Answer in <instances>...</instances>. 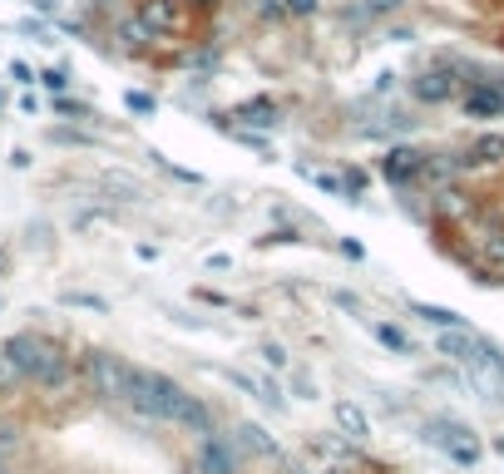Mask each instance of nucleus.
<instances>
[{
    "instance_id": "nucleus-1",
    "label": "nucleus",
    "mask_w": 504,
    "mask_h": 474,
    "mask_svg": "<svg viewBox=\"0 0 504 474\" xmlns=\"http://www.w3.org/2000/svg\"><path fill=\"white\" fill-rule=\"evenodd\" d=\"M0 351H5L10 361L20 366V376H25L30 386H40V391H65L70 386V356L60 351L55 341H45V336L20 331V336H10Z\"/></svg>"
},
{
    "instance_id": "nucleus-2",
    "label": "nucleus",
    "mask_w": 504,
    "mask_h": 474,
    "mask_svg": "<svg viewBox=\"0 0 504 474\" xmlns=\"http://www.w3.org/2000/svg\"><path fill=\"white\" fill-rule=\"evenodd\" d=\"M84 381L99 400H129V381H134V366L124 356H109V351H89L84 356Z\"/></svg>"
},
{
    "instance_id": "nucleus-3",
    "label": "nucleus",
    "mask_w": 504,
    "mask_h": 474,
    "mask_svg": "<svg viewBox=\"0 0 504 474\" xmlns=\"http://www.w3.org/2000/svg\"><path fill=\"white\" fill-rule=\"evenodd\" d=\"M193 474H238V445L223 435H203L193 450Z\"/></svg>"
},
{
    "instance_id": "nucleus-4",
    "label": "nucleus",
    "mask_w": 504,
    "mask_h": 474,
    "mask_svg": "<svg viewBox=\"0 0 504 474\" xmlns=\"http://www.w3.org/2000/svg\"><path fill=\"white\" fill-rule=\"evenodd\" d=\"M425 435L435 440V445H445L450 455L460 460V465H475V460H480V445H475V440H470V430L450 425V420H435V425H430Z\"/></svg>"
},
{
    "instance_id": "nucleus-5",
    "label": "nucleus",
    "mask_w": 504,
    "mask_h": 474,
    "mask_svg": "<svg viewBox=\"0 0 504 474\" xmlns=\"http://www.w3.org/2000/svg\"><path fill=\"white\" fill-rule=\"evenodd\" d=\"M435 346H440V356H455V361H470V366L485 356V346H480L475 336L465 331V326H460V331H440V341H435Z\"/></svg>"
},
{
    "instance_id": "nucleus-6",
    "label": "nucleus",
    "mask_w": 504,
    "mask_h": 474,
    "mask_svg": "<svg viewBox=\"0 0 504 474\" xmlns=\"http://www.w3.org/2000/svg\"><path fill=\"white\" fill-rule=\"evenodd\" d=\"M465 114H470V119H499V114H504V94L475 84V89L465 94Z\"/></svg>"
},
{
    "instance_id": "nucleus-7",
    "label": "nucleus",
    "mask_w": 504,
    "mask_h": 474,
    "mask_svg": "<svg viewBox=\"0 0 504 474\" xmlns=\"http://www.w3.org/2000/svg\"><path fill=\"white\" fill-rule=\"evenodd\" d=\"M420 163H425V158H420L415 149H391V153H386V163H381V173L391 178V183H406L411 173H420Z\"/></svg>"
},
{
    "instance_id": "nucleus-8",
    "label": "nucleus",
    "mask_w": 504,
    "mask_h": 474,
    "mask_svg": "<svg viewBox=\"0 0 504 474\" xmlns=\"http://www.w3.org/2000/svg\"><path fill=\"white\" fill-rule=\"evenodd\" d=\"M336 425H341V435H351V440H366V435H371L366 415L351 405V400H341V405H336Z\"/></svg>"
},
{
    "instance_id": "nucleus-9",
    "label": "nucleus",
    "mask_w": 504,
    "mask_h": 474,
    "mask_svg": "<svg viewBox=\"0 0 504 474\" xmlns=\"http://www.w3.org/2000/svg\"><path fill=\"white\" fill-rule=\"evenodd\" d=\"M465 163H504V134H485V139H475V149L465 153Z\"/></svg>"
},
{
    "instance_id": "nucleus-10",
    "label": "nucleus",
    "mask_w": 504,
    "mask_h": 474,
    "mask_svg": "<svg viewBox=\"0 0 504 474\" xmlns=\"http://www.w3.org/2000/svg\"><path fill=\"white\" fill-rule=\"evenodd\" d=\"M144 25H149V30H173L178 10L168 5V0H149V5H144Z\"/></svg>"
},
{
    "instance_id": "nucleus-11",
    "label": "nucleus",
    "mask_w": 504,
    "mask_h": 474,
    "mask_svg": "<svg viewBox=\"0 0 504 474\" xmlns=\"http://www.w3.org/2000/svg\"><path fill=\"white\" fill-rule=\"evenodd\" d=\"M415 94H420V99H430V104L450 99V75H425V79H415Z\"/></svg>"
},
{
    "instance_id": "nucleus-12",
    "label": "nucleus",
    "mask_w": 504,
    "mask_h": 474,
    "mask_svg": "<svg viewBox=\"0 0 504 474\" xmlns=\"http://www.w3.org/2000/svg\"><path fill=\"white\" fill-rule=\"evenodd\" d=\"M238 440H243V450H252V455H267V450H272V440L262 435L257 425H243V430H238Z\"/></svg>"
},
{
    "instance_id": "nucleus-13",
    "label": "nucleus",
    "mask_w": 504,
    "mask_h": 474,
    "mask_svg": "<svg viewBox=\"0 0 504 474\" xmlns=\"http://www.w3.org/2000/svg\"><path fill=\"white\" fill-rule=\"evenodd\" d=\"M15 386H30V381H25V376H20V366L10 361L5 351H0V391H15Z\"/></svg>"
},
{
    "instance_id": "nucleus-14",
    "label": "nucleus",
    "mask_w": 504,
    "mask_h": 474,
    "mask_svg": "<svg viewBox=\"0 0 504 474\" xmlns=\"http://www.w3.org/2000/svg\"><path fill=\"white\" fill-rule=\"evenodd\" d=\"M420 316H425V321H435L440 331H460V316L450 311V307H420Z\"/></svg>"
},
{
    "instance_id": "nucleus-15",
    "label": "nucleus",
    "mask_w": 504,
    "mask_h": 474,
    "mask_svg": "<svg viewBox=\"0 0 504 474\" xmlns=\"http://www.w3.org/2000/svg\"><path fill=\"white\" fill-rule=\"evenodd\" d=\"M243 119L247 124H272V119H277V109H272L267 99H252V104H243Z\"/></svg>"
},
{
    "instance_id": "nucleus-16",
    "label": "nucleus",
    "mask_w": 504,
    "mask_h": 474,
    "mask_svg": "<svg viewBox=\"0 0 504 474\" xmlns=\"http://www.w3.org/2000/svg\"><path fill=\"white\" fill-rule=\"evenodd\" d=\"M376 336H381L391 351H411V341H406V331H396V326H376Z\"/></svg>"
},
{
    "instance_id": "nucleus-17",
    "label": "nucleus",
    "mask_w": 504,
    "mask_h": 474,
    "mask_svg": "<svg viewBox=\"0 0 504 474\" xmlns=\"http://www.w3.org/2000/svg\"><path fill=\"white\" fill-rule=\"evenodd\" d=\"M287 10H292V15H312V10H317V0H287Z\"/></svg>"
},
{
    "instance_id": "nucleus-18",
    "label": "nucleus",
    "mask_w": 504,
    "mask_h": 474,
    "mask_svg": "<svg viewBox=\"0 0 504 474\" xmlns=\"http://www.w3.org/2000/svg\"><path fill=\"white\" fill-rule=\"evenodd\" d=\"M262 361H267V366H282L287 356H282V346H262Z\"/></svg>"
},
{
    "instance_id": "nucleus-19",
    "label": "nucleus",
    "mask_w": 504,
    "mask_h": 474,
    "mask_svg": "<svg viewBox=\"0 0 504 474\" xmlns=\"http://www.w3.org/2000/svg\"><path fill=\"white\" fill-rule=\"evenodd\" d=\"M129 109H139V114H149V109H154V99H149V94H129Z\"/></svg>"
},
{
    "instance_id": "nucleus-20",
    "label": "nucleus",
    "mask_w": 504,
    "mask_h": 474,
    "mask_svg": "<svg viewBox=\"0 0 504 474\" xmlns=\"http://www.w3.org/2000/svg\"><path fill=\"white\" fill-rule=\"evenodd\" d=\"M485 257L490 262H504V242H485Z\"/></svg>"
},
{
    "instance_id": "nucleus-21",
    "label": "nucleus",
    "mask_w": 504,
    "mask_h": 474,
    "mask_svg": "<svg viewBox=\"0 0 504 474\" xmlns=\"http://www.w3.org/2000/svg\"><path fill=\"white\" fill-rule=\"evenodd\" d=\"M0 474H15V469H10V455H5V450H0Z\"/></svg>"
},
{
    "instance_id": "nucleus-22",
    "label": "nucleus",
    "mask_w": 504,
    "mask_h": 474,
    "mask_svg": "<svg viewBox=\"0 0 504 474\" xmlns=\"http://www.w3.org/2000/svg\"><path fill=\"white\" fill-rule=\"evenodd\" d=\"M5 267H10V252H5V247H0V277H5Z\"/></svg>"
},
{
    "instance_id": "nucleus-23",
    "label": "nucleus",
    "mask_w": 504,
    "mask_h": 474,
    "mask_svg": "<svg viewBox=\"0 0 504 474\" xmlns=\"http://www.w3.org/2000/svg\"><path fill=\"white\" fill-rule=\"evenodd\" d=\"M366 5H391V0H366Z\"/></svg>"
},
{
    "instance_id": "nucleus-24",
    "label": "nucleus",
    "mask_w": 504,
    "mask_h": 474,
    "mask_svg": "<svg viewBox=\"0 0 504 474\" xmlns=\"http://www.w3.org/2000/svg\"><path fill=\"white\" fill-rule=\"evenodd\" d=\"M499 455H504V440H499Z\"/></svg>"
}]
</instances>
